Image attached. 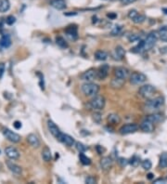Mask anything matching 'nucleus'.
Returning a JSON list of instances; mask_svg holds the SVG:
<instances>
[{
    "instance_id": "1",
    "label": "nucleus",
    "mask_w": 167,
    "mask_h": 184,
    "mask_svg": "<svg viewBox=\"0 0 167 184\" xmlns=\"http://www.w3.org/2000/svg\"><path fill=\"white\" fill-rule=\"evenodd\" d=\"M165 104V98L164 97H157L148 101L145 104V110L147 112L155 113L156 111L160 110Z\"/></svg>"
},
{
    "instance_id": "2",
    "label": "nucleus",
    "mask_w": 167,
    "mask_h": 184,
    "mask_svg": "<svg viewBox=\"0 0 167 184\" xmlns=\"http://www.w3.org/2000/svg\"><path fill=\"white\" fill-rule=\"evenodd\" d=\"M81 89L83 91V93L87 96V97H94L96 95H98V93L100 92V86L95 84V83H92V82H86L85 84L82 85L81 87Z\"/></svg>"
},
{
    "instance_id": "3",
    "label": "nucleus",
    "mask_w": 167,
    "mask_h": 184,
    "mask_svg": "<svg viewBox=\"0 0 167 184\" xmlns=\"http://www.w3.org/2000/svg\"><path fill=\"white\" fill-rule=\"evenodd\" d=\"M159 37H160L159 32H156V31L151 32L147 35L146 39L144 40V50H151L155 46V44H156L157 40L159 39Z\"/></svg>"
},
{
    "instance_id": "4",
    "label": "nucleus",
    "mask_w": 167,
    "mask_h": 184,
    "mask_svg": "<svg viewBox=\"0 0 167 184\" xmlns=\"http://www.w3.org/2000/svg\"><path fill=\"white\" fill-rule=\"evenodd\" d=\"M106 103L105 98L100 95H96L92 98V100L89 101L88 105L91 109H94L96 111H100L104 108Z\"/></svg>"
},
{
    "instance_id": "5",
    "label": "nucleus",
    "mask_w": 167,
    "mask_h": 184,
    "mask_svg": "<svg viewBox=\"0 0 167 184\" xmlns=\"http://www.w3.org/2000/svg\"><path fill=\"white\" fill-rule=\"evenodd\" d=\"M155 91H156V88L152 85H144L140 87L138 90V94L144 99H150L154 95Z\"/></svg>"
},
{
    "instance_id": "6",
    "label": "nucleus",
    "mask_w": 167,
    "mask_h": 184,
    "mask_svg": "<svg viewBox=\"0 0 167 184\" xmlns=\"http://www.w3.org/2000/svg\"><path fill=\"white\" fill-rule=\"evenodd\" d=\"M130 82L133 85H141L146 82L147 76L139 72H134L130 74Z\"/></svg>"
},
{
    "instance_id": "7",
    "label": "nucleus",
    "mask_w": 167,
    "mask_h": 184,
    "mask_svg": "<svg viewBox=\"0 0 167 184\" xmlns=\"http://www.w3.org/2000/svg\"><path fill=\"white\" fill-rule=\"evenodd\" d=\"M3 135L5 136V138H6L7 140L11 141V142H13V143H19V142L21 141V137L19 134H17V133L11 131V130L8 129V128H4V129H3Z\"/></svg>"
},
{
    "instance_id": "8",
    "label": "nucleus",
    "mask_w": 167,
    "mask_h": 184,
    "mask_svg": "<svg viewBox=\"0 0 167 184\" xmlns=\"http://www.w3.org/2000/svg\"><path fill=\"white\" fill-rule=\"evenodd\" d=\"M138 128H139V126H138L137 124L129 123V124L123 125L119 129V132H120L122 135H128V134L135 133L136 131L138 130Z\"/></svg>"
},
{
    "instance_id": "9",
    "label": "nucleus",
    "mask_w": 167,
    "mask_h": 184,
    "mask_svg": "<svg viewBox=\"0 0 167 184\" xmlns=\"http://www.w3.org/2000/svg\"><path fill=\"white\" fill-rule=\"evenodd\" d=\"M96 78H98V71L96 69H93V68L88 69L87 71L83 73L82 75H81V79L86 81V82H92Z\"/></svg>"
},
{
    "instance_id": "10",
    "label": "nucleus",
    "mask_w": 167,
    "mask_h": 184,
    "mask_svg": "<svg viewBox=\"0 0 167 184\" xmlns=\"http://www.w3.org/2000/svg\"><path fill=\"white\" fill-rule=\"evenodd\" d=\"M48 128H49V132L51 133V135L58 140L60 136H61V134H62V132L60 131L58 126L52 120H49L48 121Z\"/></svg>"
},
{
    "instance_id": "11",
    "label": "nucleus",
    "mask_w": 167,
    "mask_h": 184,
    "mask_svg": "<svg viewBox=\"0 0 167 184\" xmlns=\"http://www.w3.org/2000/svg\"><path fill=\"white\" fill-rule=\"evenodd\" d=\"M6 155L11 160H18L20 158V152L13 146H8L5 149Z\"/></svg>"
},
{
    "instance_id": "12",
    "label": "nucleus",
    "mask_w": 167,
    "mask_h": 184,
    "mask_svg": "<svg viewBox=\"0 0 167 184\" xmlns=\"http://www.w3.org/2000/svg\"><path fill=\"white\" fill-rule=\"evenodd\" d=\"M114 75H115V77L125 80L128 76H130V72L125 67H117L114 70Z\"/></svg>"
},
{
    "instance_id": "13",
    "label": "nucleus",
    "mask_w": 167,
    "mask_h": 184,
    "mask_svg": "<svg viewBox=\"0 0 167 184\" xmlns=\"http://www.w3.org/2000/svg\"><path fill=\"white\" fill-rule=\"evenodd\" d=\"M139 128L143 131V132H146V133H151L153 130H154V123H152L151 121L148 120V119H145L143 120L140 125H139Z\"/></svg>"
},
{
    "instance_id": "14",
    "label": "nucleus",
    "mask_w": 167,
    "mask_h": 184,
    "mask_svg": "<svg viewBox=\"0 0 167 184\" xmlns=\"http://www.w3.org/2000/svg\"><path fill=\"white\" fill-rule=\"evenodd\" d=\"M58 141L62 142L63 144L67 145L68 147H72V146H73V145L75 144L74 139H73L72 136H70V135H68V134H64V133L61 134V136H60Z\"/></svg>"
},
{
    "instance_id": "15",
    "label": "nucleus",
    "mask_w": 167,
    "mask_h": 184,
    "mask_svg": "<svg viewBox=\"0 0 167 184\" xmlns=\"http://www.w3.org/2000/svg\"><path fill=\"white\" fill-rule=\"evenodd\" d=\"M109 70H110V67L108 64H103L102 66H100L99 68V70H97L98 71V78H100L101 80L105 79L109 74Z\"/></svg>"
},
{
    "instance_id": "16",
    "label": "nucleus",
    "mask_w": 167,
    "mask_h": 184,
    "mask_svg": "<svg viewBox=\"0 0 167 184\" xmlns=\"http://www.w3.org/2000/svg\"><path fill=\"white\" fill-rule=\"evenodd\" d=\"M112 164H113V161H112V159H111L110 156L102 157L101 160H100V167L104 170L111 169V167H112Z\"/></svg>"
},
{
    "instance_id": "17",
    "label": "nucleus",
    "mask_w": 167,
    "mask_h": 184,
    "mask_svg": "<svg viewBox=\"0 0 167 184\" xmlns=\"http://www.w3.org/2000/svg\"><path fill=\"white\" fill-rule=\"evenodd\" d=\"M27 141L34 148H38L40 146V140L35 134H29L27 136Z\"/></svg>"
},
{
    "instance_id": "18",
    "label": "nucleus",
    "mask_w": 167,
    "mask_h": 184,
    "mask_svg": "<svg viewBox=\"0 0 167 184\" xmlns=\"http://www.w3.org/2000/svg\"><path fill=\"white\" fill-rule=\"evenodd\" d=\"M65 33L66 35L72 40H75L77 39L78 37V32H77V27L74 26V25H72V26H69L66 30H65Z\"/></svg>"
},
{
    "instance_id": "19",
    "label": "nucleus",
    "mask_w": 167,
    "mask_h": 184,
    "mask_svg": "<svg viewBox=\"0 0 167 184\" xmlns=\"http://www.w3.org/2000/svg\"><path fill=\"white\" fill-rule=\"evenodd\" d=\"M164 118H165V116L162 114H160V113H152L151 115H150V116H148L146 117V119L151 121V122L154 123V124L163 122L164 121Z\"/></svg>"
},
{
    "instance_id": "20",
    "label": "nucleus",
    "mask_w": 167,
    "mask_h": 184,
    "mask_svg": "<svg viewBox=\"0 0 167 184\" xmlns=\"http://www.w3.org/2000/svg\"><path fill=\"white\" fill-rule=\"evenodd\" d=\"M113 56H114V59L117 60V61H121L124 58L125 56V51L123 49V47L121 46H117L114 50V52H113Z\"/></svg>"
},
{
    "instance_id": "21",
    "label": "nucleus",
    "mask_w": 167,
    "mask_h": 184,
    "mask_svg": "<svg viewBox=\"0 0 167 184\" xmlns=\"http://www.w3.org/2000/svg\"><path fill=\"white\" fill-rule=\"evenodd\" d=\"M7 168L13 172L14 174H17V175H21L22 173V169L20 166L14 164L13 162H10V161H7Z\"/></svg>"
},
{
    "instance_id": "22",
    "label": "nucleus",
    "mask_w": 167,
    "mask_h": 184,
    "mask_svg": "<svg viewBox=\"0 0 167 184\" xmlns=\"http://www.w3.org/2000/svg\"><path fill=\"white\" fill-rule=\"evenodd\" d=\"M50 5L58 10H62L67 7L65 0H50Z\"/></svg>"
},
{
    "instance_id": "23",
    "label": "nucleus",
    "mask_w": 167,
    "mask_h": 184,
    "mask_svg": "<svg viewBox=\"0 0 167 184\" xmlns=\"http://www.w3.org/2000/svg\"><path fill=\"white\" fill-rule=\"evenodd\" d=\"M11 45V39L10 36L8 35H4L1 36L0 38V47L4 48V49H7L9 48Z\"/></svg>"
},
{
    "instance_id": "24",
    "label": "nucleus",
    "mask_w": 167,
    "mask_h": 184,
    "mask_svg": "<svg viewBox=\"0 0 167 184\" xmlns=\"http://www.w3.org/2000/svg\"><path fill=\"white\" fill-rule=\"evenodd\" d=\"M42 158L45 162H50L52 159V153L49 147H45L42 151Z\"/></svg>"
},
{
    "instance_id": "25",
    "label": "nucleus",
    "mask_w": 167,
    "mask_h": 184,
    "mask_svg": "<svg viewBox=\"0 0 167 184\" xmlns=\"http://www.w3.org/2000/svg\"><path fill=\"white\" fill-rule=\"evenodd\" d=\"M107 121L111 125H117L121 123V117L117 114H111L107 117Z\"/></svg>"
},
{
    "instance_id": "26",
    "label": "nucleus",
    "mask_w": 167,
    "mask_h": 184,
    "mask_svg": "<svg viewBox=\"0 0 167 184\" xmlns=\"http://www.w3.org/2000/svg\"><path fill=\"white\" fill-rule=\"evenodd\" d=\"M124 82H125L124 79H121V78L115 77L111 81V87H114V88H121L124 85Z\"/></svg>"
},
{
    "instance_id": "27",
    "label": "nucleus",
    "mask_w": 167,
    "mask_h": 184,
    "mask_svg": "<svg viewBox=\"0 0 167 184\" xmlns=\"http://www.w3.org/2000/svg\"><path fill=\"white\" fill-rule=\"evenodd\" d=\"M109 57V54L104 50H98L95 53V58L98 61H106Z\"/></svg>"
},
{
    "instance_id": "28",
    "label": "nucleus",
    "mask_w": 167,
    "mask_h": 184,
    "mask_svg": "<svg viewBox=\"0 0 167 184\" xmlns=\"http://www.w3.org/2000/svg\"><path fill=\"white\" fill-rule=\"evenodd\" d=\"M56 44L61 48V49H67L69 46H68V43L66 42V40L62 37V36H58L56 37Z\"/></svg>"
},
{
    "instance_id": "29",
    "label": "nucleus",
    "mask_w": 167,
    "mask_h": 184,
    "mask_svg": "<svg viewBox=\"0 0 167 184\" xmlns=\"http://www.w3.org/2000/svg\"><path fill=\"white\" fill-rule=\"evenodd\" d=\"M10 7V3L8 0H1V4H0V12L4 13L7 12Z\"/></svg>"
},
{
    "instance_id": "30",
    "label": "nucleus",
    "mask_w": 167,
    "mask_h": 184,
    "mask_svg": "<svg viewBox=\"0 0 167 184\" xmlns=\"http://www.w3.org/2000/svg\"><path fill=\"white\" fill-rule=\"evenodd\" d=\"M159 167L161 168H166L167 167V153H164L160 156V161H159Z\"/></svg>"
},
{
    "instance_id": "31",
    "label": "nucleus",
    "mask_w": 167,
    "mask_h": 184,
    "mask_svg": "<svg viewBox=\"0 0 167 184\" xmlns=\"http://www.w3.org/2000/svg\"><path fill=\"white\" fill-rule=\"evenodd\" d=\"M79 158H80V161L83 165L85 166H89L91 164V159L89 157H87L86 154H84V153H80L79 154Z\"/></svg>"
},
{
    "instance_id": "32",
    "label": "nucleus",
    "mask_w": 167,
    "mask_h": 184,
    "mask_svg": "<svg viewBox=\"0 0 167 184\" xmlns=\"http://www.w3.org/2000/svg\"><path fill=\"white\" fill-rule=\"evenodd\" d=\"M145 20H146V17H145V15H143V14H137L132 21L135 22V23H137V24H139V23H142V22H144L145 21Z\"/></svg>"
},
{
    "instance_id": "33",
    "label": "nucleus",
    "mask_w": 167,
    "mask_h": 184,
    "mask_svg": "<svg viewBox=\"0 0 167 184\" xmlns=\"http://www.w3.org/2000/svg\"><path fill=\"white\" fill-rule=\"evenodd\" d=\"M75 147H76V149H77V151L79 153H85L86 151V149H87L86 146L85 144H83L82 142H80V141L75 142Z\"/></svg>"
},
{
    "instance_id": "34",
    "label": "nucleus",
    "mask_w": 167,
    "mask_h": 184,
    "mask_svg": "<svg viewBox=\"0 0 167 184\" xmlns=\"http://www.w3.org/2000/svg\"><path fill=\"white\" fill-rule=\"evenodd\" d=\"M141 166H142V167H143L145 170H150V169L151 168V167H152V164H151V162L150 159H146V160H144V161L142 162Z\"/></svg>"
},
{
    "instance_id": "35",
    "label": "nucleus",
    "mask_w": 167,
    "mask_h": 184,
    "mask_svg": "<svg viewBox=\"0 0 167 184\" xmlns=\"http://www.w3.org/2000/svg\"><path fill=\"white\" fill-rule=\"evenodd\" d=\"M129 163L133 166V167H137L138 165H139V163H140V158L138 157V156H137V155H134L132 158H131V160L129 161Z\"/></svg>"
},
{
    "instance_id": "36",
    "label": "nucleus",
    "mask_w": 167,
    "mask_h": 184,
    "mask_svg": "<svg viewBox=\"0 0 167 184\" xmlns=\"http://www.w3.org/2000/svg\"><path fill=\"white\" fill-rule=\"evenodd\" d=\"M16 22V18L13 15H9L6 18V23L7 25H13Z\"/></svg>"
},
{
    "instance_id": "37",
    "label": "nucleus",
    "mask_w": 167,
    "mask_h": 184,
    "mask_svg": "<svg viewBox=\"0 0 167 184\" xmlns=\"http://www.w3.org/2000/svg\"><path fill=\"white\" fill-rule=\"evenodd\" d=\"M139 39H140V35H137V34H133V35H129V37H128V40L130 42H136V41L139 40Z\"/></svg>"
},
{
    "instance_id": "38",
    "label": "nucleus",
    "mask_w": 167,
    "mask_h": 184,
    "mask_svg": "<svg viewBox=\"0 0 167 184\" xmlns=\"http://www.w3.org/2000/svg\"><path fill=\"white\" fill-rule=\"evenodd\" d=\"M101 119H102V116H101V115H100V113H95V114H93V120H94L95 122L100 124V123L101 122Z\"/></svg>"
},
{
    "instance_id": "39",
    "label": "nucleus",
    "mask_w": 167,
    "mask_h": 184,
    "mask_svg": "<svg viewBox=\"0 0 167 184\" xmlns=\"http://www.w3.org/2000/svg\"><path fill=\"white\" fill-rule=\"evenodd\" d=\"M118 163L120 164V166L121 167H126L128 164H129V161L126 159V158H119V161H118Z\"/></svg>"
},
{
    "instance_id": "40",
    "label": "nucleus",
    "mask_w": 167,
    "mask_h": 184,
    "mask_svg": "<svg viewBox=\"0 0 167 184\" xmlns=\"http://www.w3.org/2000/svg\"><path fill=\"white\" fill-rule=\"evenodd\" d=\"M137 14H138V12H137L136 9H131V10L128 12V15H127V16H128V18H129L130 20H133Z\"/></svg>"
},
{
    "instance_id": "41",
    "label": "nucleus",
    "mask_w": 167,
    "mask_h": 184,
    "mask_svg": "<svg viewBox=\"0 0 167 184\" xmlns=\"http://www.w3.org/2000/svg\"><path fill=\"white\" fill-rule=\"evenodd\" d=\"M86 183H88V184H94L96 183V179L94 178V177H92V176H89V177H87L86 179Z\"/></svg>"
},
{
    "instance_id": "42",
    "label": "nucleus",
    "mask_w": 167,
    "mask_h": 184,
    "mask_svg": "<svg viewBox=\"0 0 167 184\" xmlns=\"http://www.w3.org/2000/svg\"><path fill=\"white\" fill-rule=\"evenodd\" d=\"M121 29H122V26H115V28L112 30V32H111V34L113 35H117V34H119L120 33V31H121Z\"/></svg>"
},
{
    "instance_id": "43",
    "label": "nucleus",
    "mask_w": 167,
    "mask_h": 184,
    "mask_svg": "<svg viewBox=\"0 0 167 184\" xmlns=\"http://www.w3.org/2000/svg\"><path fill=\"white\" fill-rule=\"evenodd\" d=\"M137 0H121V3L124 6H127V5H130V4H133L135 3Z\"/></svg>"
},
{
    "instance_id": "44",
    "label": "nucleus",
    "mask_w": 167,
    "mask_h": 184,
    "mask_svg": "<svg viewBox=\"0 0 167 184\" xmlns=\"http://www.w3.org/2000/svg\"><path fill=\"white\" fill-rule=\"evenodd\" d=\"M13 126L16 129H20V128H21V123L20 122V121H15L14 124H13Z\"/></svg>"
},
{
    "instance_id": "45",
    "label": "nucleus",
    "mask_w": 167,
    "mask_h": 184,
    "mask_svg": "<svg viewBox=\"0 0 167 184\" xmlns=\"http://www.w3.org/2000/svg\"><path fill=\"white\" fill-rule=\"evenodd\" d=\"M154 183L165 184V183H166V181H165V179H161V178H160V179H157V180H155V181H154Z\"/></svg>"
},
{
    "instance_id": "46",
    "label": "nucleus",
    "mask_w": 167,
    "mask_h": 184,
    "mask_svg": "<svg viewBox=\"0 0 167 184\" xmlns=\"http://www.w3.org/2000/svg\"><path fill=\"white\" fill-rule=\"evenodd\" d=\"M107 17L110 18L111 20H114L117 17V15L115 13H109V14H107Z\"/></svg>"
},
{
    "instance_id": "47",
    "label": "nucleus",
    "mask_w": 167,
    "mask_h": 184,
    "mask_svg": "<svg viewBox=\"0 0 167 184\" xmlns=\"http://www.w3.org/2000/svg\"><path fill=\"white\" fill-rule=\"evenodd\" d=\"M4 70H5V67H4L3 64H1V65H0V78L2 77V74H3V73H4Z\"/></svg>"
},
{
    "instance_id": "48",
    "label": "nucleus",
    "mask_w": 167,
    "mask_h": 184,
    "mask_svg": "<svg viewBox=\"0 0 167 184\" xmlns=\"http://www.w3.org/2000/svg\"><path fill=\"white\" fill-rule=\"evenodd\" d=\"M76 14H77L76 12H70V13L65 12V13H64V15H65V16H74V15H76Z\"/></svg>"
},
{
    "instance_id": "49",
    "label": "nucleus",
    "mask_w": 167,
    "mask_h": 184,
    "mask_svg": "<svg viewBox=\"0 0 167 184\" xmlns=\"http://www.w3.org/2000/svg\"><path fill=\"white\" fill-rule=\"evenodd\" d=\"M147 178H148L149 180H152V179L154 178V174H152V173H149V174L147 175Z\"/></svg>"
},
{
    "instance_id": "50",
    "label": "nucleus",
    "mask_w": 167,
    "mask_h": 184,
    "mask_svg": "<svg viewBox=\"0 0 167 184\" xmlns=\"http://www.w3.org/2000/svg\"><path fill=\"white\" fill-rule=\"evenodd\" d=\"M162 10H163V12H164L165 15H167V7H163V9H162Z\"/></svg>"
},
{
    "instance_id": "51",
    "label": "nucleus",
    "mask_w": 167,
    "mask_h": 184,
    "mask_svg": "<svg viewBox=\"0 0 167 184\" xmlns=\"http://www.w3.org/2000/svg\"><path fill=\"white\" fill-rule=\"evenodd\" d=\"M104 1H107V2H116V1H121V0H104Z\"/></svg>"
},
{
    "instance_id": "52",
    "label": "nucleus",
    "mask_w": 167,
    "mask_h": 184,
    "mask_svg": "<svg viewBox=\"0 0 167 184\" xmlns=\"http://www.w3.org/2000/svg\"><path fill=\"white\" fill-rule=\"evenodd\" d=\"M0 4H1V0H0Z\"/></svg>"
},
{
    "instance_id": "53",
    "label": "nucleus",
    "mask_w": 167,
    "mask_h": 184,
    "mask_svg": "<svg viewBox=\"0 0 167 184\" xmlns=\"http://www.w3.org/2000/svg\"><path fill=\"white\" fill-rule=\"evenodd\" d=\"M0 153H1V151H0Z\"/></svg>"
}]
</instances>
